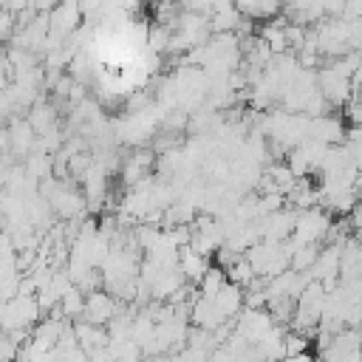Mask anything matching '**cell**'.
Returning a JSON list of instances; mask_svg holds the SVG:
<instances>
[{"mask_svg": "<svg viewBox=\"0 0 362 362\" xmlns=\"http://www.w3.org/2000/svg\"><path fill=\"white\" fill-rule=\"evenodd\" d=\"M79 14H82V8H79L76 3H62V6H57V8L51 11V34H54L57 40L68 37V34L76 28Z\"/></svg>", "mask_w": 362, "mask_h": 362, "instance_id": "cell-4", "label": "cell"}, {"mask_svg": "<svg viewBox=\"0 0 362 362\" xmlns=\"http://www.w3.org/2000/svg\"><path fill=\"white\" fill-rule=\"evenodd\" d=\"M28 124L37 130V133H45L54 127V107L51 105H37L31 113H28Z\"/></svg>", "mask_w": 362, "mask_h": 362, "instance_id": "cell-10", "label": "cell"}, {"mask_svg": "<svg viewBox=\"0 0 362 362\" xmlns=\"http://www.w3.org/2000/svg\"><path fill=\"white\" fill-rule=\"evenodd\" d=\"M240 291H243L240 286L226 283V286L221 288V294L215 297V308L221 311L223 320H229V317H235V314L240 311V305H243V294H240Z\"/></svg>", "mask_w": 362, "mask_h": 362, "instance_id": "cell-6", "label": "cell"}, {"mask_svg": "<svg viewBox=\"0 0 362 362\" xmlns=\"http://www.w3.org/2000/svg\"><path fill=\"white\" fill-rule=\"evenodd\" d=\"M348 119H351L356 127H362V99H359V96H354V99L348 102Z\"/></svg>", "mask_w": 362, "mask_h": 362, "instance_id": "cell-12", "label": "cell"}, {"mask_svg": "<svg viewBox=\"0 0 362 362\" xmlns=\"http://www.w3.org/2000/svg\"><path fill=\"white\" fill-rule=\"evenodd\" d=\"M40 303H37V297H14V300H8L6 305H3V328L6 331H23V328H28V325H34L37 320H40Z\"/></svg>", "mask_w": 362, "mask_h": 362, "instance_id": "cell-1", "label": "cell"}, {"mask_svg": "<svg viewBox=\"0 0 362 362\" xmlns=\"http://www.w3.org/2000/svg\"><path fill=\"white\" fill-rule=\"evenodd\" d=\"M178 269H181L184 280H192V283H201V280H204V274L209 272L206 257H204V255H198L192 246L181 249V255H178Z\"/></svg>", "mask_w": 362, "mask_h": 362, "instance_id": "cell-5", "label": "cell"}, {"mask_svg": "<svg viewBox=\"0 0 362 362\" xmlns=\"http://www.w3.org/2000/svg\"><path fill=\"white\" fill-rule=\"evenodd\" d=\"M48 204H54V209L62 215V218H76L79 212H82V206H85V201H82V195H76L74 189H65L62 184H59V189H57V195L48 201Z\"/></svg>", "mask_w": 362, "mask_h": 362, "instance_id": "cell-7", "label": "cell"}, {"mask_svg": "<svg viewBox=\"0 0 362 362\" xmlns=\"http://www.w3.org/2000/svg\"><path fill=\"white\" fill-rule=\"evenodd\" d=\"M14 342H20V339H11V337L3 339V359H6V362H14V351H17Z\"/></svg>", "mask_w": 362, "mask_h": 362, "instance_id": "cell-13", "label": "cell"}, {"mask_svg": "<svg viewBox=\"0 0 362 362\" xmlns=\"http://www.w3.org/2000/svg\"><path fill=\"white\" fill-rule=\"evenodd\" d=\"M34 133H37V130L28 124V119H25V122H23V119H14L11 127H8V144H14L17 153H28L31 144H37Z\"/></svg>", "mask_w": 362, "mask_h": 362, "instance_id": "cell-8", "label": "cell"}, {"mask_svg": "<svg viewBox=\"0 0 362 362\" xmlns=\"http://www.w3.org/2000/svg\"><path fill=\"white\" fill-rule=\"evenodd\" d=\"M308 139H311V141H320V144H325V147H334L337 141L345 139V127L339 124V119L320 116V119H311Z\"/></svg>", "mask_w": 362, "mask_h": 362, "instance_id": "cell-2", "label": "cell"}, {"mask_svg": "<svg viewBox=\"0 0 362 362\" xmlns=\"http://www.w3.org/2000/svg\"><path fill=\"white\" fill-rule=\"evenodd\" d=\"M226 272H221L218 266H209V272L204 274V280H201V297H206V300H215L218 294H221V288L226 286Z\"/></svg>", "mask_w": 362, "mask_h": 362, "instance_id": "cell-9", "label": "cell"}, {"mask_svg": "<svg viewBox=\"0 0 362 362\" xmlns=\"http://www.w3.org/2000/svg\"><path fill=\"white\" fill-rule=\"evenodd\" d=\"M113 311H116V300H113L110 294H105V291H90V294H88V303H85V322L102 325V322H107V320L113 317Z\"/></svg>", "mask_w": 362, "mask_h": 362, "instance_id": "cell-3", "label": "cell"}, {"mask_svg": "<svg viewBox=\"0 0 362 362\" xmlns=\"http://www.w3.org/2000/svg\"><path fill=\"white\" fill-rule=\"evenodd\" d=\"M238 11L246 14L249 20H255V17H272L277 11V3H238Z\"/></svg>", "mask_w": 362, "mask_h": 362, "instance_id": "cell-11", "label": "cell"}]
</instances>
